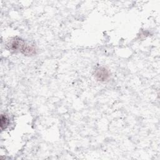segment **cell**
Segmentation results:
<instances>
[{
    "label": "cell",
    "mask_w": 160,
    "mask_h": 160,
    "mask_svg": "<svg viewBox=\"0 0 160 160\" xmlns=\"http://www.w3.org/2000/svg\"><path fill=\"white\" fill-rule=\"evenodd\" d=\"M8 46L10 49L13 51H20L22 53L26 55H32L36 53V49L33 46L26 44L23 40L20 38H16L11 40Z\"/></svg>",
    "instance_id": "1"
},
{
    "label": "cell",
    "mask_w": 160,
    "mask_h": 160,
    "mask_svg": "<svg viewBox=\"0 0 160 160\" xmlns=\"http://www.w3.org/2000/svg\"><path fill=\"white\" fill-rule=\"evenodd\" d=\"M95 76L99 81H104L109 77V71L104 68H99L95 71Z\"/></svg>",
    "instance_id": "2"
},
{
    "label": "cell",
    "mask_w": 160,
    "mask_h": 160,
    "mask_svg": "<svg viewBox=\"0 0 160 160\" xmlns=\"http://www.w3.org/2000/svg\"><path fill=\"white\" fill-rule=\"evenodd\" d=\"M9 124V119L6 115L2 114L1 116V119H0V125H1V128L2 130L5 129Z\"/></svg>",
    "instance_id": "3"
}]
</instances>
